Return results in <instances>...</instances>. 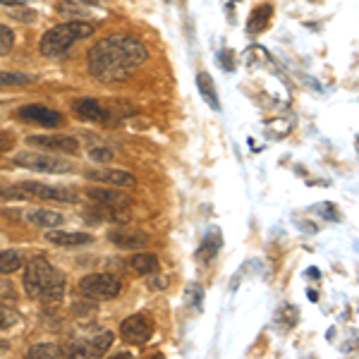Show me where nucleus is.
Masks as SVG:
<instances>
[{"instance_id": "f257e3e1", "label": "nucleus", "mask_w": 359, "mask_h": 359, "mask_svg": "<svg viewBox=\"0 0 359 359\" xmlns=\"http://www.w3.org/2000/svg\"><path fill=\"white\" fill-rule=\"evenodd\" d=\"M146 46L139 39L130 34H113L101 39L89 50L86 65L94 79L104 81V84H115V81H125L127 77L135 75L146 63Z\"/></svg>"}, {"instance_id": "f03ea898", "label": "nucleus", "mask_w": 359, "mask_h": 359, "mask_svg": "<svg viewBox=\"0 0 359 359\" xmlns=\"http://www.w3.org/2000/svg\"><path fill=\"white\" fill-rule=\"evenodd\" d=\"M65 273L46 259H32L24 266V290L32 300L58 302L65 295Z\"/></svg>"}, {"instance_id": "7ed1b4c3", "label": "nucleus", "mask_w": 359, "mask_h": 359, "mask_svg": "<svg viewBox=\"0 0 359 359\" xmlns=\"http://www.w3.org/2000/svg\"><path fill=\"white\" fill-rule=\"evenodd\" d=\"M94 34V27L89 22H79V19H72V22L58 24L50 32H46L39 41V50L46 58H60L65 55L77 41L89 39Z\"/></svg>"}, {"instance_id": "20e7f679", "label": "nucleus", "mask_w": 359, "mask_h": 359, "mask_svg": "<svg viewBox=\"0 0 359 359\" xmlns=\"http://www.w3.org/2000/svg\"><path fill=\"white\" fill-rule=\"evenodd\" d=\"M0 197L5 199H48V202H77V194L65 187H53L43 182H17L10 187H0Z\"/></svg>"}, {"instance_id": "39448f33", "label": "nucleus", "mask_w": 359, "mask_h": 359, "mask_svg": "<svg viewBox=\"0 0 359 359\" xmlns=\"http://www.w3.org/2000/svg\"><path fill=\"white\" fill-rule=\"evenodd\" d=\"M14 163L22 168L36 173H48V175H68L75 171L70 161H65L63 156H55V153H41V151H24L14 156Z\"/></svg>"}, {"instance_id": "423d86ee", "label": "nucleus", "mask_w": 359, "mask_h": 359, "mask_svg": "<svg viewBox=\"0 0 359 359\" xmlns=\"http://www.w3.org/2000/svg\"><path fill=\"white\" fill-rule=\"evenodd\" d=\"M79 292L91 300H113L122 292V283L110 273H91L79 280Z\"/></svg>"}, {"instance_id": "0eeeda50", "label": "nucleus", "mask_w": 359, "mask_h": 359, "mask_svg": "<svg viewBox=\"0 0 359 359\" xmlns=\"http://www.w3.org/2000/svg\"><path fill=\"white\" fill-rule=\"evenodd\" d=\"M153 319L148 314H132L120 323V336L130 345H146L153 336Z\"/></svg>"}, {"instance_id": "6e6552de", "label": "nucleus", "mask_w": 359, "mask_h": 359, "mask_svg": "<svg viewBox=\"0 0 359 359\" xmlns=\"http://www.w3.org/2000/svg\"><path fill=\"white\" fill-rule=\"evenodd\" d=\"M113 340H115L113 333L104 331V333H99V336H94V338L72 342L70 347H65V355H70V357H99V355H104V352L110 350Z\"/></svg>"}, {"instance_id": "1a4fd4ad", "label": "nucleus", "mask_w": 359, "mask_h": 359, "mask_svg": "<svg viewBox=\"0 0 359 359\" xmlns=\"http://www.w3.org/2000/svg\"><path fill=\"white\" fill-rule=\"evenodd\" d=\"M29 146H41L46 151L53 153H77L79 151V142L68 135H34L27 139Z\"/></svg>"}, {"instance_id": "9d476101", "label": "nucleus", "mask_w": 359, "mask_h": 359, "mask_svg": "<svg viewBox=\"0 0 359 359\" xmlns=\"http://www.w3.org/2000/svg\"><path fill=\"white\" fill-rule=\"evenodd\" d=\"M84 194H86V197H89L94 204H99V206L115 208V211L132 206V199L127 197V194H122L120 187H110V189H108V187H89Z\"/></svg>"}, {"instance_id": "9b49d317", "label": "nucleus", "mask_w": 359, "mask_h": 359, "mask_svg": "<svg viewBox=\"0 0 359 359\" xmlns=\"http://www.w3.org/2000/svg\"><path fill=\"white\" fill-rule=\"evenodd\" d=\"M86 180L96 184H110V187H135L137 177L127 171H117V168H94V171L84 173Z\"/></svg>"}, {"instance_id": "f8f14e48", "label": "nucleus", "mask_w": 359, "mask_h": 359, "mask_svg": "<svg viewBox=\"0 0 359 359\" xmlns=\"http://www.w3.org/2000/svg\"><path fill=\"white\" fill-rule=\"evenodd\" d=\"M108 240L120 249H144L148 242H151L146 233H142V230H137V228H127V225L113 228L110 233H108Z\"/></svg>"}, {"instance_id": "ddd939ff", "label": "nucleus", "mask_w": 359, "mask_h": 359, "mask_svg": "<svg viewBox=\"0 0 359 359\" xmlns=\"http://www.w3.org/2000/svg\"><path fill=\"white\" fill-rule=\"evenodd\" d=\"M19 117L27 122H34V125H43V127H58L63 122V113L53 110L48 106L32 104V106H22L19 108Z\"/></svg>"}, {"instance_id": "4468645a", "label": "nucleus", "mask_w": 359, "mask_h": 359, "mask_svg": "<svg viewBox=\"0 0 359 359\" xmlns=\"http://www.w3.org/2000/svg\"><path fill=\"white\" fill-rule=\"evenodd\" d=\"M72 110H75V115H79L81 120H89V122L108 120V108H104L99 101H94V99L75 101V104H72Z\"/></svg>"}, {"instance_id": "2eb2a0df", "label": "nucleus", "mask_w": 359, "mask_h": 359, "mask_svg": "<svg viewBox=\"0 0 359 359\" xmlns=\"http://www.w3.org/2000/svg\"><path fill=\"white\" fill-rule=\"evenodd\" d=\"M48 242L58 244V247H84V244L94 242V237L86 233H68V230L53 228L48 233Z\"/></svg>"}, {"instance_id": "dca6fc26", "label": "nucleus", "mask_w": 359, "mask_h": 359, "mask_svg": "<svg viewBox=\"0 0 359 359\" xmlns=\"http://www.w3.org/2000/svg\"><path fill=\"white\" fill-rule=\"evenodd\" d=\"M27 218L36 228H46V230L60 228L65 223V215L58 211H50V208H34V211L27 213Z\"/></svg>"}, {"instance_id": "f3484780", "label": "nucleus", "mask_w": 359, "mask_h": 359, "mask_svg": "<svg viewBox=\"0 0 359 359\" xmlns=\"http://www.w3.org/2000/svg\"><path fill=\"white\" fill-rule=\"evenodd\" d=\"M273 19V5L271 3H264L259 8H254V12L249 14V22H247V34H261L269 22Z\"/></svg>"}, {"instance_id": "a211bd4d", "label": "nucleus", "mask_w": 359, "mask_h": 359, "mask_svg": "<svg viewBox=\"0 0 359 359\" xmlns=\"http://www.w3.org/2000/svg\"><path fill=\"white\" fill-rule=\"evenodd\" d=\"M127 266H130V271H135L139 275H151L156 271H161V261H158L156 254H137L132 259H127Z\"/></svg>"}, {"instance_id": "6ab92c4d", "label": "nucleus", "mask_w": 359, "mask_h": 359, "mask_svg": "<svg viewBox=\"0 0 359 359\" xmlns=\"http://www.w3.org/2000/svg\"><path fill=\"white\" fill-rule=\"evenodd\" d=\"M197 89H199V94H202V99L206 101L213 110H220V99H218V94H215V84L208 72H199L197 75Z\"/></svg>"}, {"instance_id": "aec40b11", "label": "nucleus", "mask_w": 359, "mask_h": 359, "mask_svg": "<svg viewBox=\"0 0 359 359\" xmlns=\"http://www.w3.org/2000/svg\"><path fill=\"white\" fill-rule=\"evenodd\" d=\"M220 240H223L220 237V230H208V235L204 237V242L199 244V249H197V259L211 261L220 249Z\"/></svg>"}, {"instance_id": "412c9836", "label": "nucleus", "mask_w": 359, "mask_h": 359, "mask_svg": "<svg viewBox=\"0 0 359 359\" xmlns=\"http://www.w3.org/2000/svg\"><path fill=\"white\" fill-rule=\"evenodd\" d=\"M24 266L22 261V254L14 249H0V273L3 275H10L14 271H19Z\"/></svg>"}, {"instance_id": "4be33fe9", "label": "nucleus", "mask_w": 359, "mask_h": 359, "mask_svg": "<svg viewBox=\"0 0 359 359\" xmlns=\"http://www.w3.org/2000/svg\"><path fill=\"white\" fill-rule=\"evenodd\" d=\"M29 357L32 359H41V357L58 359V357H65V347L55 345V342H41V345L29 347Z\"/></svg>"}, {"instance_id": "5701e85b", "label": "nucleus", "mask_w": 359, "mask_h": 359, "mask_svg": "<svg viewBox=\"0 0 359 359\" xmlns=\"http://www.w3.org/2000/svg\"><path fill=\"white\" fill-rule=\"evenodd\" d=\"M36 77L32 75H19V72H0V86H17V84H27V81H34Z\"/></svg>"}, {"instance_id": "b1692460", "label": "nucleus", "mask_w": 359, "mask_h": 359, "mask_svg": "<svg viewBox=\"0 0 359 359\" xmlns=\"http://www.w3.org/2000/svg\"><path fill=\"white\" fill-rule=\"evenodd\" d=\"M14 323H17V311H14L12 307L0 304V331H8Z\"/></svg>"}, {"instance_id": "393cba45", "label": "nucleus", "mask_w": 359, "mask_h": 359, "mask_svg": "<svg viewBox=\"0 0 359 359\" xmlns=\"http://www.w3.org/2000/svg\"><path fill=\"white\" fill-rule=\"evenodd\" d=\"M14 46V34L5 24H0V55H8Z\"/></svg>"}, {"instance_id": "a878e982", "label": "nucleus", "mask_w": 359, "mask_h": 359, "mask_svg": "<svg viewBox=\"0 0 359 359\" xmlns=\"http://www.w3.org/2000/svg\"><path fill=\"white\" fill-rule=\"evenodd\" d=\"M89 156H91V161H96V163H110L113 158H115V153H113L110 148H94Z\"/></svg>"}, {"instance_id": "bb28decb", "label": "nucleus", "mask_w": 359, "mask_h": 359, "mask_svg": "<svg viewBox=\"0 0 359 359\" xmlns=\"http://www.w3.org/2000/svg\"><path fill=\"white\" fill-rule=\"evenodd\" d=\"M218 63L223 65V70L225 72H233L235 70V53L233 50H220V55H218Z\"/></svg>"}, {"instance_id": "cd10ccee", "label": "nucleus", "mask_w": 359, "mask_h": 359, "mask_svg": "<svg viewBox=\"0 0 359 359\" xmlns=\"http://www.w3.org/2000/svg\"><path fill=\"white\" fill-rule=\"evenodd\" d=\"M14 146V137L10 132H0V151H10Z\"/></svg>"}, {"instance_id": "c85d7f7f", "label": "nucleus", "mask_w": 359, "mask_h": 359, "mask_svg": "<svg viewBox=\"0 0 359 359\" xmlns=\"http://www.w3.org/2000/svg\"><path fill=\"white\" fill-rule=\"evenodd\" d=\"M148 285H151L153 290H163V287H166L168 283H166V278H163V275H153L151 273V280H148Z\"/></svg>"}, {"instance_id": "c756f323", "label": "nucleus", "mask_w": 359, "mask_h": 359, "mask_svg": "<svg viewBox=\"0 0 359 359\" xmlns=\"http://www.w3.org/2000/svg\"><path fill=\"white\" fill-rule=\"evenodd\" d=\"M29 0H0V5H8V8H17V5H27Z\"/></svg>"}, {"instance_id": "7c9ffc66", "label": "nucleus", "mask_w": 359, "mask_h": 359, "mask_svg": "<svg viewBox=\"0 0 359 359\" xmlns=\"http://www.w3.org/2000/svg\"><path fill=\"white\" fill-rule=\"evenodd\" d=\"M81 3H86V5H96V3H101V0H81Z\"/></svg>"}]
</instances>
